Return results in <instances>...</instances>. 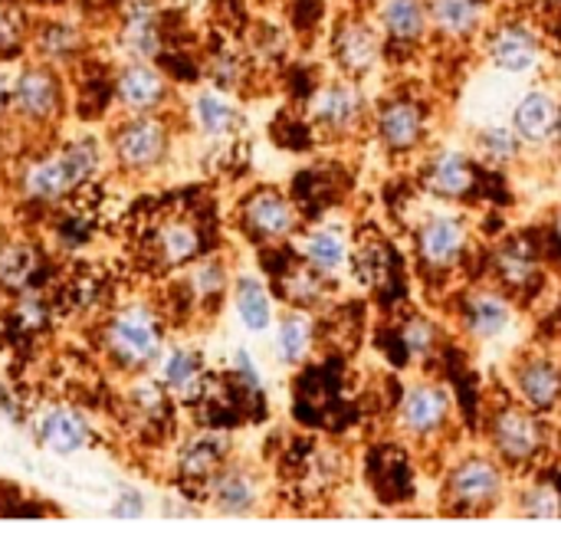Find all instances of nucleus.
I'll return each instance as SVG.
<instances>
[{"label":"nucleus","instance_id":"1","mask_svg":"<svg viewBox=\"0 0 561 535\" xmlns=\"http://www.w3.org/2000/svg\"><path fill=\"white\" fill-rule=\"evenodd\" d=\"M102 352L122 375H145L164 355V316L148 303L118 306L102 329Z\"/></svg>","mask_w":561,"mask_h":535},{"label":"nucleus","instance_id":"2","mask_svg":"<svg viewBox=\"0 0 561 535\" xmlns=\"http://www.w3.org/2000/svg\"><path fill=\"white\" fill-rule=\"evenodd\" d=\"M503 490H506L503 467L493 457L467 454L447 470L440 503L444 513L450 516H483L503 503Z\"/></svg>","mask_w":561,"mask_h":535},{"label":"nucleus","instance_id":"3","mask_svg":"<svg viewBox=\"0 0 561 535\" xmlns=\"http://www.w3.org/2000/svg\"><path fill=\"white\" fill-rule=\"evenodd\" d=\"M66 109V82L62 72L49 62H26L20 72L10 76V102L7 112L26 122L30 128L53 125Z\"/></svg>","mask_w":561,"mask_h":535},{"label":"nucleus","instance_id":"4","mask_svg":"<svg viewBox=\"0 0 561 535\" xmlns=\"http://www.w3.org/2000/svg\"><path fill=\"white\" fill-rule=\"evenodd\" d=\"M171 122L158 115H125L112 128V158L125 174H148L171 155Z\"/></svg>","mask_w":561,"mask_h":535},{"label":"nucleus","instance_id":"5","mask_svg":"<svg viewBox=\"0 0 561 535\" xmlns=\"http://www.w3.org/2000/svg\"><path fill=\"white\" fill-rule=\"evenodd\" d=\"M237 220L243 237L260 247H279L299 234V204L273 184H260L237 204Z\"/></svg>","mask_w":561,"mask_h":535},{"label":"nucleus","instance_id":"6","mask_svg":"<svg viewBox=\"0 0 561 535\" xmlns=\"http://www.w3.org/2000/svg\"><path fill=\"white\" fill-rule=\"evenodd\" d=\"M306 115H309L312 132H319L325 138H348L365 125L368 99L355 79H348V76L329 79L309 95Z\"/></svg>","mask_w":561,"mask_h":535},{"label":"nucleus","instance_id":"7","mask_svg":"<svg viewBox=\"0 0 561 535\" xmlns=\"http://www.w3.org/2000/svg\"><path fill=\"white\" fill-rule=\"evenodd\" d=\"M112 99L125 115H158L174 105V86L164 66L125 59L112 79Z\"/></svg>","mask_w":561,"mask_h":535},{"label":"nucleus","instance_id":"8","mask_svg":"<svg viewBox=\"0 0 561 535\" xmlns=\"http://www.w3.org/2000/svg\"><path fill=\"white\" fill-rule=\"evenodd\" d=\"M490 444L503 464H510V467L529 464L546 444V428L539 421V411H533L526 405L500 408L490 418Z\"/></svg>","mask_w":561,"mask_h":535},{"label":"nucleus","instance_id":"9","mask_svg":"<svg viewBox=\"0 0 561 535\" xmlns=\"http://www.w3.org/2000/svg\"><path fill=\"white\" fill-rule=\"evenodd\" d=\"M158 0H122L115 20V46L122 59L158 62L164 53V20Z\"/></svg>","mask_w":561,"mask_h":535},{"label":"nucleus","instance_id":"10","mask_svg":"<svg viewBox=\"0 0 561 535\" xmlns=\"http://www.w3.org/2000/svg\"><path fill=\"white\" fill-rule=\"evenodd\" d=\"M454 418V398L444 385L424 382L404 391L398 408V428L414 441H431L447 431Z\"/></svg>","mask_w":561,"mask_h":535},{"label":"nucleus","instance_id":"11","mask_svg":"<svg viewBox=\"0 0 561 535\" xmlns=\"http://www.w3.org/2000/svg\"><path fill=\"white\" fill-rule=\"evenodd\" d=\"M233 441L220 428H204L194 437H187L178 451V480L184 487H197L201 493L207 490V480L230 460Z\"/></svg>","mask_w":561,"mask_h":535},{"label":"nucleus","instance_id":"12","mask_svg":"<svg viewBox=\"0 0 561 535\" xmlns=\"http://www.w3.org/2000/svg\"><path fill=\"white\" fill-rule=\"evenodd\" d=\"M385 53V36L378 26H371L368 20L362 16H348L335 26V36H332V56L339 62V69L348 76V79H362L368 76L378 59Z\"/></svg>","mask_w":561,"mask_h":535},{"label":"nucleus","instance_id":"13","mask_svg":"<svg viewBox=\"0 0 561 535\" xmlns=\"http://www.w3.org/2000/svg\"><path fill=\"white\" fill-rule=\"evenodd\" d=\"M467 240H470V230L460 217L434 214L417 227V260L424 270L444 273L463 260Z\"/></svg>","mask_w":561,"mask_h":535},{"label":"nucleus","instance_id":"14","mask_svg":"<svg viewBox=\"0 0 561 535\" xmlns=\"http://www.w3.org/2000/svg\"><path fill=\"white\" fill-rule=\"evenodd\" d=\"M375 132L381 145L391 155H408L424 141L427 132V115L417 99L411 95H391L378 105L375 112Z\"/></svg>","mask_w":561,"mask_h":535},{"label":"nucleus","instance_id":"15","mask_svg":"<svg viewBox=\"0 0 561 535\" xmlns=\"http://www.w3.org/2000/svg\"><path fill=\"white\" fill-rule=\"evenodd\" d=\"M85 43H89L85 26L76 23L72 16H43V20L30 23L26 49L33 53V59L62 69L85 53Z\"/></svg>","mask_w":561,"mask_h":535},{"label":"nucleus","instance_id":"16","mask_svg":"<svg viewBox=\"0 0 561 535\" xmlns=\"http://www.w3.org/2000/svg\"><path fill=\"white\" fill-rule=\"evenodd\" d=\"M207 503L220 516H253L263 503V487L260 477L243 467V464H224L210 480H207Z\"/></svg>","mask_w":561,"mask_h":535},{"label":"nucleus","instance_id":"17","mask_svg":"<svg viewBox=\"0 0 561 535\" xmlns=\"http://www.w3.org/2000/svg\"><path fill=\"white\" fill-rule=\"evenodd\" d=\"M421 184L427 194L444 197V201H460L473 191L477 184V168L467 151L460 148H444L434 151L424 168H421Z\"/></svg>","mask_w":561,"mask_h":535},{"label":"nucleus","instance_id":"18","mask_svg":"<svg viewBox=\"0 0 561 535\" xmlns=\"http://www.w3.org/2000/svg\"><path fill=\"white\" fill-rule=\"evenodd\" d=\"M539 36L526 23H503L486 39L490 62L506 76H526L539 66Z\"/></svg>","mask_w":561,"mask_h":535},{"label":"nucleus","instance_id":"19","mask_svg":"<svg viewBox=\"0 0 561 535\" xmlns=\"http://www.w3.org/2000/svg\"><path fill=\"white\" fill-rule=\"evenodd\" d=\"M151 253L158 260V266L164 270H178V266H191L201 253H204V234L201 224L178 214V217H164L154 230H151Z\"/></svg>","mask_w":561,"mask_h":535},{"label":"nucleus","instance_id":"20","mask_svg":"<svg viewBox=\"0 0 561 535\" xmlns=\"http://www.w3.org/2000/svg\"><path fill=\"white\" fill-rule=\"evenodd\" d=\"M16 191L30 204L53 207V204H62L69 197V191H76V184L56 151V155H39V158L26 161V168L16 174Z\"/></svg>","mask_w":561,"mask_h":535},{"label":"nucleus","instance_id":"21","mask_svg":"<svg viewBox=\"0 0 561 535\" xmlns=\"http://www.w3.org/2000/svg\"><path fill=\"white\" fill-rule=\"evenodd\" d=\"M513 385L526 408L546 414L559 405L561 372L559 365L546 355H526L513 365Z\"/></svg>","mask_w":561,"mask_h":535},{"label":"nucleus","instance_id":"22","mask_svg":"<svg viewBox=\"0 0 561 535\" xmlns=\"http://www.w3.org/2000/svg\"><path fill=\"white\" fill-rule=\"evenodd\" d=\"M36 437L39 444L56 454V457H72L79 451H85L92 444V428H89V418L79 411V408H69V405H56L49 408L39 424H36Z\"/></svg>","mask_w":561,"mask_h":535},{"label":"nucleus","instance_id":"23","mask_svg":"<svg viewBox=\"0 0 561 535\" xmlns=\"http://www.w3.org/2000/svg\"><path fill=\"white\" fill-rule=\"evenodd\" d=\"M513 322V303L496 289H473L460 299V326L470 339L490 342Z\"/></svg>","mask_w":561,"mask_h":535},{"label":"nucleus","instance_id":"24","mask_svg":"<svg viewBox=\"0 0 561 535\" xmlns=\"http://www.w3.org/2000/svg\"><path fill=\"white\" fill-rule=\"evenodd\" d=\"M161 385L168 388L171 398L197 405L210 385V372L204 365V355L191 345H174L168 355H161Z\"/></svg>","mask_w":561,"mask_h":535},{"label":"nucleus","instance_id":"25","mask_svg":"<svg viewBox=\"0 0 561 535\" xmlns=\"http://www.w3.org/2000/svg\"><path fill=\"white\" fill-rule=\"evenodd\" d=\"M191 118L201 128V135L220 141V138H233L243 128V109L233 102V92L217 89V86H204L194 102H191Z\"/></svg>","mask_w":561,"mask_h":535},{"label":"nucleus","instance_id":"26","mask_svg":"<svg viewBox=\"0 0 561 535\" xmlns=\"http://www.w3.org/2000/svg\"><path fill=\"white\" fill-rule=\"evenodd\" d=\"M378 30L385 36V46H417L431 30L427 0H381Z\"/></svg>","mask_w":561,"mask_h":535},{"label":"nucleus","instance_id":"27","mask_svg":"<svg viewBox=\"0 0 561 535\" xmlns=\"http://www.w3.org/2000/svg\"><path fill=\"white\" fill-rule=\"evenodd\" d=\"M559 118V102L546 89H529L516 99L510 109V125L519 132L526 145H546L552 141V128Z\"/></svg>","mask_w":561,"mask_h":535},{"label":"nucleus","instance_id":"28","mask_svg":"<svg viewBox=\"0 0 561 535\" xmlns=\"http://www.w3.org/2000/svg\"><path fill=\"white\" fill-rule=\"evenodd\" d=\"M302 260L319 270L322 276H335L342 273V266L348 263V234L345 227L339 224H322V227H312L306 237H302Z\"/></svg>","mask_w":561,"mask_h":535},{"label":"nucleus","instance_id":"29","mask_svg":"<svg viewBox=\"0 0 561 535\" xmlns=\"http://www.w3.org/2000/svg\"><path fill=\"white\" fill-rule=\"evenodd\" d=\"M230 286V273H227V263L217 257V253H201L194 263H191V276H187V299L197 312H214L210 306H220L224 293Z\"/></svg>","mask_w":561,"mask_h":535},{"label":"nucleus","instance_id":"30","mask_svg":"<svg viewBox=\"0 0 561 535\" xmlns=\"http://www.w3.org/2000/svg\"><path fill=\"white\" fill-rule=\"evenodd\" d=\"M128 414L138 424V431H164L171 424V395L154 378H135L128 388Z\"/></svg>","mask_w":561,"mask_h":535},{"label":"nucleus","instance_id":"31","mask_svg":"<svg viewBox=\"0 0 561 535\" xmlns=\"http://www.w3.org/2000/svg\"><path fill=\"white\" fill-rule=\"evenodd\" d=\"M316 345V319L309 309H286L276 326V358L283 365H302Z\"/></svg>","mask_w":561,"mask_h":535},{"label":"nucleus","instance_id":"32","mask_svg":"<svg viewBox=\"0 0 561 535\" xmlns=\"http://www.w3.org/2000/svg\"><path fill=\"white\" fill-rule=\"evenodd\" d=\"M204 76H207L210 86H217V89L240 92V89L250 82V76H253V62H250L247 49H240L237 43H220V46L207 49Z\"/></svg>","mask_w":561,"mask_h":535},{"label":"nucleus","instance_id":"33","mask_svg":"<svg viewBox=\"0 0 561 535\" xmlns=\"http://www.w3.org/2000/svg\"><path fill=\"white\" fill-rule=\"evenodd\" d=\"M526 141L519 138V132L510 122H486L473 132V151L480 161L493 164V168H506L516 164L523 158Z\"/></svg>","mask_w":561,"mask_h":535},{"label":"nucleus","instance_id":"34","mask_svg":"<svg viewBox=\"0 0 561 535\" xmlns=\"http://www.w3.org/2000/svg\"><path fill=\"white\" fill-rule=\"evenodd\" d=\"M431 26L450 39H467L483 26L480 0H427Z\"/></svg>","mask_w":561,"mask_h":535},{"label":"nucleus","instance_id":"35","mask_svg":"<svg viewBox=\"0 0 561 535\" xmlns=\"http://www.w3.org/2000/svg\"><path fill=\"white\" fill-rule=\"evenodd\" d=\"M233 306H237V316L247 332H266L276 319L273 296H270L266 283H260L256 276H240L233 283Z\"/></svg>","mask_w":561,"mask_h":535},{"label":"nucleus","instance_id":"36","mask_svg":"<svg viewBox=\"0 0 561 535\" xmlns=\"http://www.w3.org/2000/svg\"><path fill=\"white\" fill-rule=\"evenodd\" d=\"M39 266V253L26 240H3L0 243V286L10 293H23Z\"/></svg>","mask_w":561,"mask_h":535},{"label":"nucleus","instance_id":"37","mask_svg":"<svg viewBox=\"0 0 561 535\" xmlns=\"http://www.w3.org/2000/svg\"><path fill=\"white\" fill-rule=\"evenodd\" d=\"M279 289L283 296L289 299V306H299V309H312L325 299L329 293V276H322L319 270H312L302 257L299 263H293L283 276H279Z\"/></svg>","mask_w":561,"mask_h":535},{"label":"nucleus","instance_id":"38","mask_svg":"<svg viewBox=\"0 0 561 535\" xmlns=\"http://www.w3.org/2000/svg\"><path fill=\"white\" fill-rule=\"evenodd\" d=\"M59 158H62V164H66L72 184L79 187V184L95 181V174L102 171L105 151H102V141H99V138L79 135V138H72V141H66V145L59 148Z\"/></svg>","mask_w":561,"mask_h":535},{"label":"nucleus","instance_id":"39","mask_svg":"<svg viewBox=\"0 0 561 535\" xmlns=\"http://www.w3.org/2000/svg\"><path fill=\"white\" fill-rule=\"evenodd\" d=\"M26 43H30V16L13 3H0V59L20 56Z\"/></svg>","mask_w":561,"mask_h":535},{"label":"nucleus","instance_id":"40","mask_svg":"<svg viewBox=\"0 0 561 535\" xmlns=\"http://www.w3.org/2000/svg\"><path fill=\"white\" fill-rule=\"evenodd\" d=\"M496 266H500V280L510 283V286H526L533 283L539 263L533 260V253L519 243H510L506 250L496 253Z\"/></svg>","mask_w":561,"mask_h":535},{"label":"nucleus","instance_id":"41","mask_svg":"<svg viewBox=\"0 0 561 535\" xmlns=\"http://www.w3.org/2000/svg\"><path fill=\"white\" fill-rule=\"evenodd\" d=\"M519 513H523V520H559V490L549 487V483H536V487L523 490V493H519Z\"/></svg>","mask_w":561,"mask_h":535},{"label":"nucleus","instance_id":"42","mask_svg":"<svg viewBox=\"0 0 561 535\" xmlns=\"http://www.w3.org/2000/svg\"><path fill=\"white\" fill-rule=\"evenodd\" d=\"M401 342H404L408 355L424 358V355H431V352L437 349L440 329H437L427 316H411V319L404 322V329H401Z\"/></svg>","mask_w":561,"mask_h":535},{"label":"nucleus","instance_id":"43","mask_svg":"<svg viewBox=\"0 0 561 535\" xmlns=\"http://www.w3.org/2000/svg\"><path fill=\"white\" fill-rule=\"evenodd\" d=\"M13 322H16L20 332H39V329H46V322H49V303L39 293H30V289L16 293Z\"/></svg>","mask_w":561,"mask_h":535},{"label":"nucleus","instance_id":"44","mask_svg":"<svg viewBox=\"0 0 561 535\" xmlns=\"http://www.w3.org/2000/svg\"><path fill=\"white\" fill-rule=\"evenodd\" d=\"M108 513H112V520H131L135 523V520L145 516V497L135 493V490H122Z\"/></svg>","mask_w":561,"mask_h":535},{"label":"nucleus","instance_id":"45","mask_svg":"<svg viewBox=\"0 0 561 535\" xmlns=\"http://www.w3.org/2000/svg\"><path fill=\"white\" fill-rule=\"evenodd\" d=\"M7 102H10V76L0 69V112H7Z\"/></svg>","mask_w":561,"mask_h":535},{"label":"nucleus","instance_id":"46","mask_svg":"<svg viewBox=\"0 0 561 535\" xmlns=\"http://www.w3.org/2000/svg\"><path fill=\"white\" fill-rule=\"evenodd\" d=\"M552 141H556V148L561 151V105H559V118H556V128H552Z\"/></svg>","mask_w":561,"mask_h":535},{"label":"nucleus","instance_id":"47","mask_svg":"<svg viewBox=\"0 0 561 535\" xmlns=\"http://www.w3.org/2000/svg\"><path fill=\"white\" fill-rule=\"evenodd\" d=\"M556 237H559V243H561V214L556 217Z\"/></svg>","mask_w":561,"mask_h":535}]
</instances>
